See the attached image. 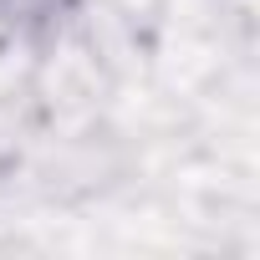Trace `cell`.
Returning a JSON list of instances; mask_svg holds the SVG:
<instances>
[{
  "label": "cell",
  "instance_id": "cell-1",
  "mask_svg": "<svg viewBox=\"0 0 260 260\" xmlns=\"http://www.w3.org/2000/svg\"><path fill=\"white\" fill-rule=\"evenodd\" d=\"M41 21L0 6V102H16L36 87V67H41Z\"/></svg>",
  "mask_w": 260,
  "mask_h": 260
}]
</instances>
